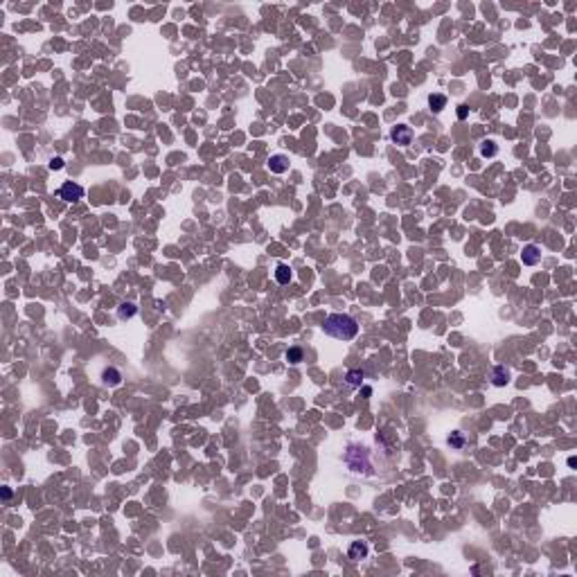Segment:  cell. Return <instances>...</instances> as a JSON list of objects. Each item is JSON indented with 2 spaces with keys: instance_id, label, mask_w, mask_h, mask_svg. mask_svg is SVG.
<instances>
[{
  "instance_id": "obj_1",
  "label": "cell",
  "mask_w": 577,
  "mask_h": 577,
  "mask_svg": "<svg viewBox=\"0 0 577 577\" xmlns=\"http://www.w3.org/2000/svg\"><path fill=\"white\" fill-rule=\"evenodd\" d=\"M327 336L336 338V341H352V338L359 334V325L352 316L347 314H332L325 318V325H322Z\"/></svg>"
},
{
  "instance_id": "obj_2",
  "label": "cell",
  "mask_w": 577,
  "mask_h": 577,
  "mask_svg": "<svg viewBox=\"0 0 577 577\" xmlns=\"http://www.w3.org/2000/svg\"><path fill=\"white\" fill-rule=\"evenodd\" d=\"M59 196L64 198V201H70V203H75V201H79V198H84V187L77 185V183L68 181L61 185V190H59Z\"/></svg>"
},
{
  "instance_id": "obj_3",
  "label": "cell",
  "mask_w": 577,
  "mask_h": 577,
  "mask_svg": "<svg viewBox=\"0 0 577 577\" xmlns=\"http://www.w3.org/2000/svg\"><path fill=\"white\" fill-rule=\"evenodd\" d=\"M390 138L397 142V145L406 147V145H410V140H413V128H410V127H406V124H399V127H395V128H392Z\"/></svg>"
},
{
  "instance_id": "obj_4",
  "label": "cell",
  "mask_w": 577,
  "mask_h": 577,
  "mask_svg": "<svg viewBox=\"0 0 577 577\" xmlns=\"http://www.w3.org/2000/svg\"><path fill=\"white\" fill-rule=\"evenodd\" d=\"M521 259H523L525 266H534V264H539V259H541V251H539V246H534V244L525 246Z\"/></svg>"
},
{
  "instance_id": "obj_5",
  "label": "cell",
  "mask_w": 577,
  "mask_h": 577,
  "mask_svg": "<svg viewBox=\"0 0 577 577\" xmlns=\"http://www.w3.org/2000/svg\"><path fill=\"white\" fill-rule=\"evenodd\" d=\"M268 167H271V171H273V174H284L286 169H289V158L282 156V153H278V156H271V160H268Z\"/></svg>"
},
{
  "instance_id": "obj_6",
  "label": "cell",
  "mask_w": 577,
  "mask_h": 577,
  "mask_svg": "<svg viewBox=\"0 0 577 577\" xmlns=\"http://www.w3.org/2000/svg\"><path fill=\"white\" fill-rule=\"evenodd\" d=\"M102 381H104V385L113 388V385H117L122 381V374H120V370H115V367H106L104 372H102Z\"/></svg>"
},
{
  "instance_id": "obj_7",
  "label": "cell",
  "mask_w": 577,
  "mask_h": 577,
  "mask_svg": "<svg viewBox=\"0 0 577 577\" xmlns=\"http://www.w3.org/2000/svg\"><path fill=\"white\" fill-rule=\"evenodd\" d=\"M275 280L280 282V284H289V282L293 280V271L289 264H278V268H275Z\"/></svg>"
},
{
  "instance_id": "obj_8",
  "label": "cell",
  "mask_w": 577,
  "mask_h": 577,
  "mask_svg": "<svg viewBox=\"0 0 577 577\" xmlns=\"http://www.w3.org/2000/svg\"><path fill=\"white\" fill-rule=\"evenodd\" d=\"M492 384L494 385H505L510 384V372H507L503 365H496L494 372H492Z\"/></svg>"
},
{
  "instance_id": "obj_9",
  "label": "cell",
  "mask_w": 577,
  "mask_h": 577,
  "mask_svg": "<svg viewBox=\"0 0 577 577\" xmlns=\"http://www.w3.org/2000/svg\"><path fill=\"white\" fill-rule=\"evenodd\" d=\"M350 559H354V561H359V559H365L367 557V546L365 543H361V541H354L350 546Z\"/></svg>"
},
{
  "instance_id": "obj_10",
  "label": "cell",
  "mask_w": 577,
  "mask_h": 577,
  "mask_svg": "<svg viewBox=\"0 0 577 577\" xmlns=\"http://www.w3.org/2000/svg\"><path fill=\"white\" fill-rule=\"evenodd\" d=\"M345 381H347V385H350V388H361L363 372H361V370H350V372H347V377H345Z\"/></svg>"
},
{
  "instance_id": "obj_11",
  "label": "cell",
  "mask_w": 577,
  "mask_h": 577,
  "mask_svg": "<svg viewBox=\"0 0 577 577\" xmlns=\"http://www.w3.org/2000/svg\"><path fill=\"white\" fill-rule=\"evenodd\" d=\"M428 104H431V108L437 113V111H442V108H444V104H447V97H444V95H431V97H428Z\"/></svg>"
},
{
  "instance_id": "obj_12",
  "label": "cell",
  "mask_w": 577,
  "mask_h": 577,
  "mask_svg": "<svg viewBox=\"0 0 577 577\" xmlns=\"http://www.w3.org/2000/svg\"><path fill=\"white\" fill-rule=\"evenodd\" d=\"M135 314V307L131 302H122L120 304V309H117V316L122 318V321H127V318H131V316Z\"/></svg>"
},
{
  "instance_id": "obj_13",
  "label": "cell",
  "mask_w": 577,
  "mask_h": 577,
  "mask_svg": "<svg viewBox=\"0 0 577 577\" xmlns=\"http://www.w3.org/2000/svg\"><path fill=\"white\" fill-rule=\"evenodd\" d=\"M449 444L453 447V449H462L465 447V437H462V433H451V437H449Z\"/></svg>"
},
{
  "instance_id": "obj_14",
  "label": "cell",
  "mask_w": 577,
  "mask_h": 577,
  "mask_svg": "<svg viewBox=\"0 0 577 577\" xmlns=\"http://www.w3.org/2000/svg\"><path fill=\"white\" fill-rule=\"evenodd\" d=\"M286 359H289V363H300L302 361V350L300 347H291L286 352Z\"/></svg>"
},
{
  "instance_id": "obj_15",
  "label": "cell",
  "mask_w": 577,
  "mask_h": 577,
  "mask_svg": "<svg viewBox=\"0 0 577 577\" xmlns=\"http://www.w3.org/2000/svg\"><path fill=\"white\" fill-rule=\"evenodd\" d=\"M480 153H483V156H496V145H494V140H485V142H483V147H480Z\"/></svg>"
},
{
  "instance_id": "obj_16",
  "label": "cell",
  "mask_w": 577,
  "mask_h": 577,
  "mask_svg": "<svg viewBox=\"0 0 577 577\" xmlns=\"http://www.w3.org/2000/svg\"><path fill=\"white\" fill-rule=\"evenodd\" d=\"M61 167H64V158L57 156V158H52V160H50V169H61Z\"/></svg>"
},
{
  "instance_id": "obj_17",
  "label": "cell",
  "mask_w": 577,
  "mask_h": 577,
  "mask_svg": "<svg viewBox=\"0 0 577 577\" xmlns=\"http://www.w3.org/2000/svg\"><path fill=\"white\" fill-rule=\"evenodd\" d=\"M458 117H460V120L467 117V106H460V108H458Z\"/></svg>"
}]
</instances>
